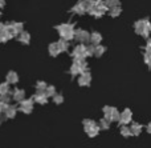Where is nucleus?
Wrapping results in <instances>:
<instances>
[{
    "label": "nucleus",
    "mask_w": 151,
    "mask_h": 148,
    "mask_svg": "<svg viewBox=\"0 0 151 148\" xmlns=\"http://www.w3.org/2000/svg\"><path fill=\"white\" fill-rule=\"evenodd\" d=\"M83 125H85V131L90 138H94V136L98 135L99 130L101 128L93 122V120H83Z\"/></svg>",
    "instance_id": "1"
},
{
    "label": "nucleus",
    "mask_w": 151,
    "mask_h": 148,
    "mask_svg": "<svg viewBox=\"0 0 151 148\" xmlns=\"http://www.w3.org/2000/svg\"><path fill=\"white\" fill-rule=\"evenodd\" d=\"M57 29L60 31L61 36L64 40H70L74 36V31H73V26L70 24H63V26L57 27Z\"/></svg>",
    "instance_id": "2"
},
{
    "label": "nucleus",
    "mask_w": 151,
    "mask_h": 148,
    "mask_svg": "<svg viewBox=\"0 0 151 148\" xmlns=\"http://www.w3.org/2000/svg\"><path fill=\"white\" fill-rule=\"evenodd\" d=\"M74 36L78 42H89V39H90V35H89L86 31H83V29H78V31H76Z\"/></svg>",
    "instance_id": "3"
},
{
    "label": "nucleus",
    "mask_w": 151,
    "mask_h": 148,
    "mask_svg": "<svg viewBox=\"0 0 151 148\" xmlns=\"http://www.w3.org/2000/svg\"><path fill=\"white\" fill-rule=\"evenodd\" d=\"M119 122H121V124H127V123L131 122V112L129 111V109L122 112V115H121V117H119Z\"/></svg>",
    "instance_id": "4"
},
{
    "label": "nucleus",
    "mask_w": 151,
    "mask_h": 148,
    "mask_svg": "<svg viewBox=\"0 0 151 148\" xmlns=\"http://www.w3.org/2000/svg\"><path fill=\"white\" fill-rule=\"evenodd\" d=\"M78 83H80L81 85H86L90 83V75L88 74V72H82V75H81L80 80H78Z\"/></svg>",
    "instance_id": "5"
},
{
    "label": "nucleus",
    "mask_w": 151,
    "mask_h": 148,
    "mask_svg": "<svg viewBox=\"0 0 151 148\" xmlns=\"http://www.w3.org/2000/svg\"><path fill=\"white\" fill-rule=\"evenodd\" d=\"M130 131H131V135L138 136L139 133L142 132V125H141V124H138V123H133V125H131Z\"/></svg>",
    "instance_id": "6"
},
{
    "label": "nucleus",
    "mask_w": 151,
    "mask_h": 148,
    "mask_svg": "<svg viewBox=\"0 0 151 148\" xmlns=\"http://www.w3.org/2000/svg\"><path fill=\"white\" fill-rule=\"evenodd\" d=\"M21 111H24V112H31V111H32V101H31V100H28V101L21 100Z\"/></svg>",
    "instance_id": "7"
},
{
    "label": "nucleus",
    "mask_w": 151,
    "mask_h": 148,
    "mask_svg": "<svg viewBox=\"0 0 151 148\" xmlns=\"http://www.w3.org/2000/svg\"><path fill=\"white\" fill-rule=\"evenodd\" d=\"M90 40L93 44H98L99 42H101V35L99 34H97V32H94V34H91V36H90Z\"/></svg>",
    "instance_id": "8"
},
{
    "label": "nucleus",
    "mask_w": 151,
    "mask_h": 148,
    "mask_svg": "<svg viewBox=\"0 0 151 148\" xmlns=\"http://www.w3.org/2000/svg\"><path fill=\"white\" fill-rule=\"evenodd\" d=\"M47 98H48V96L45 95L44 92H39V93H37V96H36V101H39V103L44 104L45 101H47Z\"/></svg>",
    "instance_id": "9"
},
{
    "label": "nucleus",
    "mask_w": 151,
    "mask_h": 148,
    "mask_svg": "<svg viewBox=\"0 0 151 148\" xmlns=\"http://www.w3.org/2000/svg\"><path fill=\"white\" fill-rule=\"evenodd\" d=\"M49 51H50V53H52V55H57V53H60V48H58L57 43H53V44H50Z\"/></svg>",
    "instance_id": "10"
},
{
    "label": "nucleus",
    "mask_w": 151,
    "mask_h": 148,
    "mask_svg": "<svg viewBox=\"0 0 151 148\" xmlns=\"http://www.w3.org/2000/svg\"><path fill=\"white\" fill-rule=\"evenodd\" d=\"M105 52V48L102 47V45H98L97 44L96 47H94V53H96L97 56H99V55H102V53Z\"/></svg>",
    "instance_id": "11"
},
{
    "label": "nucleus",
    "mask_w": 151,
    "mask_h": 148,
    "mask_svg": "<svg viewBox=\"0 0 151 148\" xmlns=\"http://www.w3.org/2000/svg\"><path fill=\"white\" fill-rule=\"evenodd\" d=\"M121 133H122L125 138L131 136V131H130V128H127V127H122V128H121Z\"/></svg>",
    "instance_id": "12"
},
{
    "label": "nucleus",
    "mask_w": 151,
    "mask_h": 148,
    "mask_svg": "<svg viewBox=\"0 0 151 148\" xmlns=\"http://www.w3.org/2000/svg\"><path fill=\"white\" fill-rule=\"evenodd\" d=\"M8 82H9V83H16V82H17V75H16L15 72L8 74Z\"/></svg>",
    "instance_id": "13"
},
{
    "label": "nucleus",
    "mask_w": 151,
    "mask_h": 148,
    "mask_svg": "<svg viewBox=\"0 0 151 148\" xmlns=\"http://www.w3.org/2000/svg\"><path fill=\"white\" fill-rule=\"evenodd\" d=\"M106 7H115L118 5V0H104Z\"/></svg>",
    "instance_id": "14"
},
{
    "label": "nucleus",
    "mask_w": 151,
    "mask_h": 148,
    "mask_svg": "<svg viewBox=\"0 0 151 148\" xmlns=\"http://www.w3.org/2000/svg\"><path fill=\"white\" fill-rule=\"evenodd\" d=\"M109 125H110V122L107 119H104V120H101V124L98 125L99 128H104V130H107L109 128Z\"/></svg>",
    "instance_id": "15"
},
{
    "label": "nucleus",
    "mask_w": 151,
    "mask_h": 148,
    "mask_svg": "<svg viewBox=\"0 0 151 148\" xmlns=\"http://www.w3.org/2000/svg\"><path fill=\"white\" fill-rule=\"evenodd\" d=\"M13 96H15V100L21 101V100H23V98H24V92H23V91H16Z\"/></svg>",
    "instance_id": "16"
},
{
    "label": "nucleus",
    "mask_w": 151,
    "mask_h": 148,
    "mask_svg": "<svg viewBox=\"0 0 151 148\" xmlns=\"http://www.w3.org/2000/svg\"><path fill=\"white\" fill-rule=\"evenodd\" d=\"M55 92H56V91H55V87H47V88H45V95H47V96H52V95H55Z\"/></svg>",
    "instance_id": "17"
},
{
    "label": "nucleus",
    "mask_w": 151,
    "mask_h": 148,
    "mask_svg": "<svg viewBox=\"0 0 151 148\" xmlns=\"http://www.w3.org/2000/svg\"><path fill=\"white\" fill-rule=\"evenodd\" d=\"M19 40H20V42H23V43H28V42H29V35L24 32V34H21V35H20Z\"/></svg>",
    "instance_id": "18"
},
{
    "label": "nucleus",
    "mask_w": 151,
    "mask_h": 148,
    "mask_svg": "<svg viewBox=\"0 0 151 148\" xmlns=\"http://www.w3.org/2000/svg\"><path fill=\"white\" fill-rule=\"evenodd\" d=\"M121 12V8L118 7V5H115V7H111V9H110V13H111L113 16H118V13Z\"/></svg>",
    "instance_id": "19"
},
{
    "label": "nucleus",
    "mask_w": 151,
    "mask_h": 148,
    "mask_svg": "<svg viewBox=\"0 0 151 148\" xmlns=\"http://www.w3.org/2000/svg\"><path fill=\"white\" fill-rule=\"evenodd\" d=\"M15 115V108L13 107H7V116L12 117Z\"/></svg>",
    "instance_id": "20"
},
{
    "label": "nucleus",
    "mask_w": 151,
    "mask_h": 148,
    "mask_svg": "<svg viewBox=\"0 0 151 148\" xmlns=\"http://www.w3.org/2000/svg\"><path fill=\"white\" fill-rule=\"evenodd\" d=\"M7 92H8V85L7 84L0 85V93H7Z\"/></svg>",
    "instance_id": "21"
},
{
    "label": "nucleus",
    "mask_w": 151,
    "mask_h": 148,
    "mask_svg": "<svg viewBox=\"0 0 151 148\" xmlns=\"http://www.w3.org/2000/svg\"><path fill=\"white\" fill-rule=\"evenodd\" d=\"M145 61H146L149 66H151V53H149V52L146 53V56H145Z\"/></svg>",
    "instance_id": "22"
},
{
    "label": "nucleus",
    "mask_w": 151,
    "mask_h": 148,
    "mask_svg": "<svg viewBox=\"0 0 151 148\" xmlns=\"http://www.w3.org/2000/svg\"><path fill=\"white\" fill-rule=\"evenodd\" d=\"M55 101H56V103H63V96H61V95H56L55 96Z\"/></svg>",
    "instance_id": "23"
},
{
    "label": "nucleus",
    "mask_w": 151,
    "mask_h": 148,
    "mask_svg": "<svg viewBox=\"0 0 151 148\" xmlns=\"http://www.w3.org/2000/svg\"><path fill=\"white\" fill-rule=\"evenodd\" d=\"M146 51H147V52H149V53H151V40L149 42V44H147V47H146Z\"/></svg>",
    "instance_id": "24"
},
{
    "label": "nucleus",
    "mask_w": 151,
    "mask_h": 148,
    "mask_svg": "<svg viewBox=\"0 0 151 148\" xmlns=\"http://www.w3.org/2000/svg\"><path fill=\"white\" fill-rule=\"evenodd\" d=\"M3 3H4V0H0V5H3Z\"/></svg>",
    "instance_id": "25"
}]
</instances>
